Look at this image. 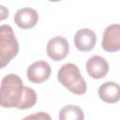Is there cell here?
Masks as SVG:
<instances>
[{"label":"cell","instance_id":"6da1fadb","mask_svg":"<svg viewBox=\"0 0 120 120\" xmlns=\"http://www.w3.org/2000/svg\"><path fill=\"white\" fill-rule=\"evenodd\" d=\"M23 87L20 76L14 73L6 75L0 84V106L3 108H17L22 96Z\"/></svg>","mask_w":120,"mask_h":120},{"label":"cell","instance_id":"7a4b0ae2","mask_svg":"<svg viewBox=\"0 0 120 120\" xmlns=\"http://www.w3.org/2000/svg\"><path fill=\"white\" fill-rule=\"evenodd\" d=\"M58 82L69 92L81 96L86 93L87 85L80 68L73 63L64 64L57 72Z\"/></svg>","mask_w":120,"mask_h":120},{"label":"cell","instance_id":"3957f363","mask_svg":"<svg viewBox=\"0 0 120 120\" xmlns=\"http://www.w3.org/2000/svg\"><path fill=\"white\" fill-rule=\"evenodd\" d=\"M19 52V42L12 27L0 25V69L6 68Z\"/></svg>","mask_w":120,"mask_h":120},{"label":"cell","instance_id":"277c9868","mask_svg":"<svg viewBox=\"0 0 120 120\" xmlns=\"http://www.w3.org/2000/svg\"><path fill=\"white\" fill-rule=\"evenodd\" d=\"M47 55L53 61L58 62L65 59L68 55L69 44L68 40L62 36L52 38L46 46Z\"/></svg>","mask_w":120,"mask_h":120},{"label":"cell","instance_id":"5b68a950","mask_svg":"<svg viewBox=\"0 0 120 120\" xmlns=\"http://www.w3.org/2000/svg\"><path fill=\"white\" fill-rule=\"evenodd\" d=\"M52 73L51 66L46 61H36L31 64L26 70V76L30 82L42 83L47 81Z\"/></svg>","mask_w":120,"mask_h":120},{"label":"cell","instance_id":"8992f818","mask_svg":"<svg viewBox=\"0 0 120 120\" xmlns=\"http://www.w3.org/2000/svg\"><path fill=\"white\" fill-rule=\"evenodd\" d=\"M101 47L105 52H116L120 50V25L113 23L103 32Z\"/></svg>","mask_w":120,"mask_h":120},{"label":"cell","instance_id":"52a82bcc","mask_svg":"<svg viewBox=\"0 0 120 120\" xmlns=\"http://www.w3.org/2000/svg\"><path fill=\"white\" fill-rule=\"evenodd\" d=\"M73 42L80 52H90L96 45L97 36L93 30L89 28H82L75 33Z\"/></svg>","mask_w":120,"mask_h":120},{"label":"cell","instance_id":"ba28073f","mask_svg":"<svg viewBox=\"0 0 120 120\" xmlns=\"http://www.w3.org/2000/svg\"><path fill=\"white\" fill-rule=\"evenodd\" d=\"M88 75L96 80L104 78L109 71V64L107 60L100 55L91 56L85 64Z\"/></svg>","mask_w":120,"mask_h":120},{"label":"cell","instance_id":"9c48e42d","mask_svg":"<svg viewBox=\"0 0 120 120\" xmlns=\"http://www.w3.org/2000/svg\"><path fill=\"white\" fill-rule=\"evenodd\" d=\"M38 21V13L32 8H22L14 15V22L21 29H30L36 26Z\"/></svg>","mask_w":120,"mask_h":120},{"label":"cell","instance_id":"30bf717a","mask_svg":"<svg viewBox=\"0 0 120 120\" xmlns=\"http://www.w3.org/2000/svg\"><path fill=\"white\" fill-rule=\"evenodd\" d=\"M98 93L99 98L106 103H116L120 99V87L114 82L109 81L102 83L99 86Z\"/></svg>","mask_w":120,"mask_h":120},{"label":"cell","instance_id":"8fae6325","mask_svg":"<svg viewBox=\"0 0 120 120\" xmlns=\"http://www.w3.org/2000/svg\"><path fill=\"white\" fill-rule=\"evenodd\" d=\"M58 118L59 120H82L84 114L80 107L69 104L60 110Z\"/></svg>","mask_w":120,"mask_h":120},{"label":"cell","instance_id":"7c38bea8","mask_svg":"<svg viewBox=\"0 0 120 120\" xmlns=\"http://www.w3.org/2000/svg\"><path fill=\"white\" fill-rule=\"evenodd\" d=\"M37 99H38V96H37V93L35 92V90L28 86H24L23 91H22V96L21 101H20L17 109L26 110V109L32 108L36 104Z\"/></svg>","mask_w":120,"mask_h":120},{"label":"cell","instance_id":"4fadbf2b","mask_svg":"<svg viewBox=\"0 0 120 120\" xmlns=\"http://www.w3.org/2000/svg\"><path fill=\"white\" fill-rule=\"evenodd\" d=\"M8 15H9L8 8L5 6H3V5H0V22L5 21L6 19H8Z\"/></svg>","mask_w":120,"mask_h":120},{"label":"cell","instance_id":"5bb4252c","mask_svg":"<svg viewBox=\"0 0 120 120\" xmlns=\"http://www.w3.org/2000/svg\"><path fill=\"white\" fill-rule=\"evenodd\" d=\"M33 117H38V118H42V119H44V118H48V119H50V118H51V117H50V115H48V114L44 113L43 112H39V113H38V114L28 115V116H26L25 118H33Z\"/></svg>","mask_w":120,"mask_h":120},{"label":"cell","instance_id":"9a60e30c","mask_svg":"<svg viewBox=\"0 0 120 120\" xmlns=\"http://www.w3.org/2000/svg\"><path fill=\"white\" fill-rule=\"evenodd\" d=\"M48 1H50V2H59L61 0H48Z\"/></svg>","mask_w":120,"mask_h":120}]
</instances>
